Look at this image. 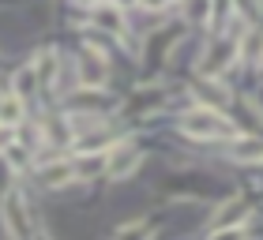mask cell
<instances>
[{
	"instance_id": "obj_1",
	"label": "cell",
	"mask_w": 263,
	"mask_h": 240,
	"mask_svg": "<svg viewBox=\"0 0 263 240\" xmlns=\"http://www.w3.org/2000/svg\"><path fill=\"white\" fill-rule=\"evenodd\" d=\"M181 128L188 131V135H196V139H226V135H233V124L218 109H211V105L192 109V113L181 120Z\"/></svg>"
},
{
	"instance_id": "obj_2",
	"label": "cell",
	"mask_w": 263,
	"mask_h": 240,
	"mask_svg": "<svg viewBox=\"0 0 263 240\" xmlns=\"http://www.w3.org/2000/svg\"><path fill=\"white\" fill-rule=\"evenodd\" d=\"M4 229L11 236H30V222H27V203L19 191H4Z\"/></svg>"
},
{
	"instance_id": "obj_3",
	"label": "cell",
	"mask_w": 263,
	"mask_h": 240,
	"mask_svg": "<svg viewBox=\"0 0 263 240\" xmlns=\"http://www.w3.org/2000/svg\"><path fill=\"white\" fill-rule=\"evenodd\" d=\"M71 169H76V180H94L109 169V154L105 150H83L71 158Z\"/></svg>"
},
{
	"instance_id": "obj_4",
	"label": "cell",
	"mask_w": 263,
	"mask_h": 240,
	"mask_svg": "<svg viewBox=\"0 0 263 240\" xmlns=\"http://www.w3.org/2000/svg\"><path fill=\"white\" fill-rule=\"evenodd\" d=\"M233 60H237V42H214L207 49V56H203L199 71H203V75H218V71L230 68Z\"/></svg>"
},
{
	"instance_id": "obj_5",
	"label": "cell",
	"mask_w": 263,
	"mask_h": 240,
	"mask_svg": "<svg viewBox=\"0 0 263 240\" xmlns=\"http://www.w3.org/2000/svg\"><path fill=\"white\" fill-rule=\"evenodd\" d=\"M139 162H143V154H139V150H132V147H117V150H109V169H105V176H109V180H124L128 173H136V169H139Z\"/></svg>"
},
{
	"instance_id": "obj_6",
	"label": "cell",
	"mask_w": 263,
	"mask_h": 240,
	"mask_svg": "<svg viewBox=\"0 0 263 240\" xmlns=\"http://www.w3.org/2000/svg\"><path fill=\"white\" fill-rule=\"evenodd\" d=\"M79 83L87 90H94V87L105 83V60L98 53H83V60H79Z\"/></svg>"
},
{
	"instance_id": "obj_7",
	"label": "cell",
	"mask_w": 263,
	"mask_h": 240,
	"mask_svg": "<svg viewBox=\"0 0 263 240\" xmlns=\"http://www.w3.org/2000/svg\"><path fill=\"white\" fill-rule=\"evenodd\" d=\"M68 180H76V169H71L68 158H61V162H45V165H42V184H45V188H64Z\"/></svg>"
},
{
	"instance_id": "obj_8",
	"label": "cell",
	"mask_w": 263,
	"mask_h": 240,
	"mask_svg": "<svg viewBox=\"0 0 263 240\" xmlns=\"http://www.w3.org/2000/svg\"><path fill=\"white\" fill-rule=\"evenodd\" d=\"M94 23H98V27H105L109 34H121V30H124L121 8H117V4H105V0H98V4H94Z\"/></svg>"
},
{
	"instance_id": "obj_9",
	"label": "cell",
	"mask_w": 263,
	"mask_h": 240,
	"mask_svg": "<svg viewBox=\"0 0 263 240\" xmlns=\"http://www.w3.org/2000/svg\"><path fill=\"white\" fill-rule=\"evenodd\" d=\"M245 214H248V210H245V203H241V199H230V203H226V207H222L218 214H214V222H211V229H207V233L233 229V222H237V218H245Z\"/></svg>"
},
{
	"instance_id": "obj_10",
	"label": "cell",
	"mask_w": 263,
	"mask_h": 240,
	"mask_svg": "<svg viewBox=\"0 0 263 240\" xmlns=\"http://www.w3.org/2000/svg\"><path fill=\"white\" fill-rule=\"evenodd\" d=\"M38 68H34V60H30V64H23L19 71H15V79H11V90H15L19 94V98H30V94L34 90H38Z\"/></svg>"
},
{
	"instance_id": "obj_11",
	"label": "cell",
	"mask_w": 263,
	"mask_h": 240,
	"mask_svg": "<svg viewBox=\"0 0 263 240\" xmlns=\"http://www.w3.org/2000/svg\"><path fill=\"white\" fill-rule=\"evenodd\" d=\"M233 162H263V139H237L233 150H230Z\"/></svg>"
},
{
	"instance_id": "obj_12",
	"label": "cell",
	"mask_w": 263,
	"mask_h": 240,
	"mask_svg": "<svg viewBox=\"0 0 263 240\" xmlns=\"http://www.w3.org/2000/svg\"><path fill=\"white\" fill-rule=\"evenodd\" d=\"M19 120H23V98L11 90V94H4V98H0V124L15 128Z\"/></svg>"
},
{
	"instance_id": "obj_13",
	"label": "cell",
	"mask_w": 263,
	"mask_h": 240,
	"mask_svg": "<svg viewBox=\"0 0 263 240\" xmlns=\"http://www.w3.org/2000/svg\"><path fill=\"white\" fill-rule=\"evenodd\" d=\"M34 68H38L42 87H49V83H53V75H57V56H53V53H42L38 60H34Z\"/></svg>"
},
{
	"instance_id": "obj_14",
	"label": "cell",
	"mask_w": 263,
	"mask_h": 240,
	"mask_svg": "<svg viewBox=\"0 0 263 240\" xmlns=\"http://www.w3.org/2000/svg\"><path fill=\"white\" fill-rule=\"evenodd\" d=\"M188 19H196L199 27L211 23V0H188Z\"/></svg>"
},
{
	"instance_id": "obj_15",
	"label": "cell",
	"mask_w": 263,
	"mask_h": 240,
	"mask_svg": "<svg viewBox=\"0 0 263 240\" xmlns=\"http://www.w3.org/2000/svg\"><path fill=\"white\" fill-rule=\"evenodd\" d=\"M147 8H165V4H173V0H143Z\"/></svg>"
},
{
	"instance_id": "obj_16",
	"label": "cell",
	"mask_w": 263,
	"mask_h": 240,
	"mask_svg": "<svg viewBox=\"0 0 263 240\" xmlns=\"http://www.w3.org/2000/svg\"><path fill=\"white\" fill-rule=\"evenodd\" d=\"M83 4H98V0H83Z\"/></svg>"
}]
</instances>
